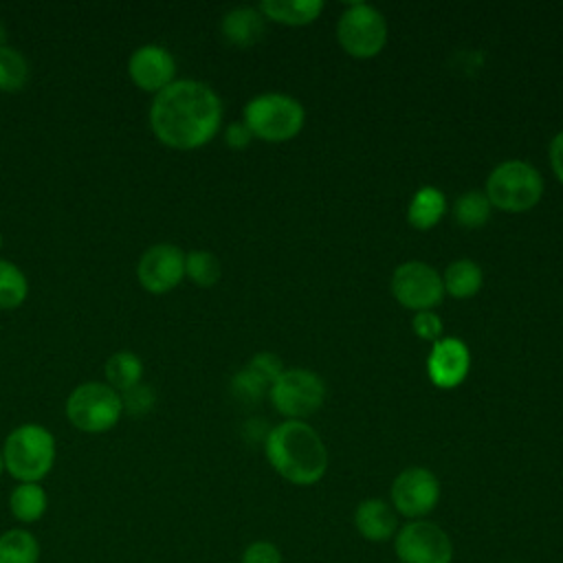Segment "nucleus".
Returning a JSON list of instances; mask_svg holds the SVG:
<instances>
[{
	"label": "nucleus",
	"mask_w": 563,
	"mask_h": 563,
	"mask_svg": "<svg viewBox=\"0 0 563 563\" xmlns=\"http://www.w3.org/2000/svg\"><path fill=\"white\" fill-rule=\"evenodd\" d=\"M222 101L216 90L196 79H176L154 95L150 128L174 150H198L220 130Z\"/></svg>",
	"instance_id": "f257e3e1"
},
{
	"label": "nucleus",
	"mask_w": 563,
	"mask_h": 563,
	"mask_svg": "<svg viewBox=\"0 0 563 563\" xmlns=\"http://www.w3.org/2000/svg\"><path fill=\"white\" fill-rule=\"evenodd\" d=\"M271 468L295 486H312L328 471V449L321 435L303 420H286L264 438Z\"/></svg>",
	"instance_id": "f03ea898"
},
{
	"label": "nucleus",
	"mask_w": 563,
	"mask_h": 563,
	"mask_svg": "<svg viewBox=\"0 0 563 563\" xmlns=\"http://www.w3.org/2000/svg\"><path fill=\"white\" fill-rule=\"evenodd\" d=\"M55 455V435L35 422L15 427L2 444L4 471L18 482L40 484L51 473Z\"/></svg>",
	"instance_id": "7ed1b4c3"
},
{
	"label": "nucleus",
	"mask_w": 563,
	"mask_h": 563,
	"mask_svg": "<svg viewBox=\"0 0 563 563\" xmlns=\"http://www.w3.org/2000/svg\"><path fill=\"white\" fill-rule=\"evenodd\" d=\"M306 121L303 106L282 92H264L253 97L244 106V125L251 130L253 136L268 141V143H282L295 139Z\"/></svg>",
	"instance_id": "20e7f679"
},
{
	"label": "nucleus",
	"mask_w": 563,
	"mask_h": 563,
	"mask_svg": "<svg viewBox=\"0 0 563 563\" xmlns=\"http://www.w3.org/2000/svg\"><path fill=\"white\" fill-rule=\"evenodd\" d=\"M484 194L493 207L508 213H521L541 200L543 178L537 167L526 161H504L488 174Z\"/></svg>",
	"instance_id": "39448f33"
},
{
	"label": "nucleus",
	"mask_w": 563,
	"mask_h": 563,
	"mask_svg": "<svg viewBox=\"0 0 563 563\" xmlns=\"http://www.w3.org/2000/svg\"><path fill=\"white\" fill-rule=\"evenodd\" d=\"M121 394L108 383H81L66 398V418L75 429L84 433L110 431L121 420Z\"/></svg>",
	"instance_id": "423d86ee"
},
{
	"label": "nucleus",
	"mask_w": 563,
	"mask_h": 563,
	"mask_svg": "<svg viewBox=\"0 0 563 563\" xmlns=\"http://www.w3.org/2000/svg\"><path fill=\"white\" fill-rule=\"evenodd\" d=\"M336 40L350 57H376L387 42V24L383 13L367 2L350 4L336 22Z\"/></svg>",
	"instance_id": "0eeeda50"
},
{
	"label": "nucleus",
	"mask_w": 563,
	"mask_h": 563,
	"mask_svg": "<svg viewBox=\"0 0 563 563\" xmlns=\"http://www.w3.org/2000/svg\"><path fill=\"white\" fill-rule=\"evenodd\" d=\"M273 407L288 420H301L312 416L325 400V383L319 374L292 367L284 369L268 389Z\"/></svg>",
	"instance_id": "6e6552de"
},
{
	"label": "nucleus",
	"mask_w": 563,
	"mask_h": 563,
	"mask_svg": "<svg viewBox=\"0 0 563 563\" xmlns=\"http://www.w3.org/2000/svg\"><path fill=\"white\" fill-rule=\"evenodd\" d=\"M391 541L400 563H453V541L449 532L429 519L407 521Z\"/></svg>",
	"instance_id": "1a4fd4ad"
},
{
	"label": "nucleus",
	"mask_w": 563,
	"mask_h": 563,
	"mask_svg": "<svg viewBox=\"0 0 563 563\" xmlns=\"http://www.w3.org/2000/svg\"><path fill=\"white\" fill-rule=\"evenodd\" d=\"M440 482L433 471L424 466L402 468L389 488V504L396 515L413 521L431 515L440 501Z\"/></svg>",
	"instance_id": "9d476101"
},
{
	"label": "nucleus",
	"mask_w": 563,
	"mask_h": 563,
	"mask_svg": "<svg viewBox=\"0 0 563 563\" xmlns=\"http://www.w3.org/2000/svg\"><path fill=\"white\" fill-rule=\"evenodd\" d=\"M394 299L416 312L435 308L444 297L442 277L424 262H402L391 275Z\"/></svg>",
	"instance_id": "9b49d317"
},
{
	"label": "nucleus",
	"mask_w": 563,
	"mask_h": 563,
	"mask_svg": "<svg viewBox=\"0 0 563 563\" xmlns=\"http://www.w3.org/2000/svg\"><path fill=\"white\" fill-rule=\"evenodd\" d=\"M185 277V253L172 242H158L145 249L136 262V279L152 295L174 290Z\"/></svg>",
	"instance_id": "f8f14e48"
},
{
	"label": "nucleus",
	"mask_w": 563,
	"mask_h": 563,
	"mask_svg": "<svg viewBox=\"0 0 563 563\" xmlns=\"http://www.w3.org/2000/svg\"><path fill=\"white\" fill-rule=\"evenodd\" d=\"M128 73L136 88L156 95L176 81V59L165 46L143 44L132 51L128 59Z\"/></svg>",
	"instance_id": "ddd939ff"
},
{
	"label": "nucleus",
	"mask_w": 563,
	"mask_h": 563,
	"mask_svg": "<svg viewBox=\"0 0 563 563\" xmlns=\"http://www.w3.org/2000/svg\"><path fill=\"white\" fill-rule=\"evenodd\" d=\"M471 367V352L464 341L455 336H442L433 343L427 358V374L435 387H457Z\"/></svg>",
	"instance_id": "4468645a"
},
{
	"label": "nucleus",
	"mask_w": 563,
	"mask_h": 563,
	"mask_svg": "<svg viewBox=\"0 0 563 563\" xmlns=\"http://www.w3.org/2000/svg\"><path fill=\"white\" fill-rule=\"evenodd\" d=\"M354 528L369 543H387L398 532V515L389 501L367 497L354 508Z\"/></svg>",
	"instance_id": "2eb2a0df"
},
{
	"label": "nucleus",
	"mask_w": 563,
	"mask_h": 563,
	"mask_svg": "<svg viewBox=\"0 0 563 563\" xmlns=\"http://www.w3.org/2000/svg\"><path fill=\"white\" fill-rule=\"evenodd\" d=\"M220 31L229 44L249 48L257 44L264 35V15L260 13V9L253 7H235L224 13Z\"/></svg>",
	"instance_id": "dca6fc26"
},
{
	"label": "nucleus",
	"mask_w": 563,
	"mask_h": 563,
	"mask_svg": "<svg viewBox=\"0 0 563 563\" xmlns=\"http://www.w3.org/2000/svg\"><path fill=\"white\" fill-rule=\"evenodd\" d=\"M48 508V495L42 484L18 482L9 495V512L18 523L31 526L37 523Z\"/></svg>",
	"instance_id": "f3484780"
},
{
	"label": "nucleus",
	"mask_w": 563,
	"mask_h": 563,
	"mask_svg": "<svg viewBox=\"0 0 563 563\" xmlns=\"http://www.w3.org/2000/svg\"><path fill=\"white\" fill-rule=\"evenodd\" d=\"M260 13L273 22L286 26H303L319 18L323 11L321 0H264L260 2Z\"/></svg>",
	"instance_id": "a211bd4d"
},
{
	"label": "nucleus",
	"mask_w": 563,
	"mask_h": 563,
	"mask_svg": "<svg viewBox=\"0 0 563 563\" xmlns=\"http://www.w3.org/2000/svg\"><path fill=\"white\" fill-rule=\"evenodd\" d=\"M446 211V198L438 187H420L407 207V222L418 231L433 229Z\"/></svg>",
	"instance_id": "6ab92c4d"
},
{
	"label": "nucleus",
	"mask_w": 563,
	"mask_h": 563,
	"mask_svg": "<svg viewBox=\"0 0 563 563\" xmlns=\"http://www.w3.org/2000/svg\"><path fill=\"white\" fill-rule=\"evenodd\" d=\"M482 282H484V273L479 264L466 257L451 262L442 275L444 292H449L455 299H468L477 295V290L482 288Z\"/></svg>",
	"instance_id": "aec40b11"
},
{
	"label": "nucleus",
	"mask_w": 563,
	"mask_h": 563,
	"mask_svg": "<svg viewBox=\"0 0 563 563\" xmlns=\"http://www.w3.org/2000/svg\"><path fill=\"white\" fill-rule=\"evenodd\" d=\"M40 541L26 528H9L0 534V563H40Z\"/></svg>",
	"instance_id": "412c9836"
},
{
	"label": "nucleus",
	"mask_w": 563,
	"mask_h": 563,
	"mask_svg": "<svg viewBox=\"0 0 563 563\" xmlns=\"http://www.w3.org/2000/svg\"><path fill=\"white\" fill-rule=\"evenodd\" d=\"M106 383L117 389L119 394L136 387L143 378V361L130 352V350H121L114 352L108 361H106Z\"/></svg>",
	"instance_id": "4be33fe9"
},
{
	"label": "nucleus",
	"mask_w": 563,
	"mask_h": 563,
	"mask_svg": "<svg viewBox=\"0 0 563 563\" xmlns=\"http://www.w3.org/2000/svg\"><path fill=\"white\" fill-rule=\"evenodd\" d=\"M490 213H493V205L486 198V194L479 189L464 191L453 205L455 222L464 229H479L490 220Z\"/></svg>",
	"instance_id": "5701e85b"
},
{
	"label": "nucleus",
	"mask_w": 563,
	"mask_h": 563,
	"mask_svg": "<svg viewBox=\"0 0 563 563\" xmlns=\"http://www.w3.org/2000/svg\"><path fill=\"white\" fill-rule=\"evenodd\" d=\"M29 81V62L13 46H0V92H20Z\"/></svg>",
	"instance_id": "b1692460"
},
{
	"label": "nucleus",
	"mask_w": 563,
	"mask_h": 563,
	"mask_svg": "<svg viewBox=\"0 0 563 563\" xmlns=\"http://www.w3.org/2000/svg\"><path fill=\"white\" fill-rule=\"evenodd\" d=\"M29 295L26 275L9 260H0V310H13Z\"/></svg>",
	"instance_id": "393cba45"
},
{
	"label": "nucleus",
	"mask_w": 563,
	"mask_h": 563,
	"mask_svg": "<svg viewBox=\"0 0 563 563\" xmlns=\"http://www.w3.org/2000/svg\"><path fill=\"white\" fill-rule=\"evenodd\" d=\"M185 275L202 288H211L218 284L222 275L220 260L209 251H189L185 253Z\"/></svg>",
	"instance_id": "a878e982"
},
{
	"label": "nucleus",
	"mask_w": 563,
	"mask_h": 563,
	"mask_svg": "<svg viewBox=\"0 0 563 563\" xmlns=\"http://www.w3.org/2000/svg\"><path fill=\"white\" fill-rule=\"evenodd\" d=\"M231 387H233V394L242 400H260L271 389V383L257 369L246 365L233 376Z\"/></svg>",
	"instance_id": "bb28decb"
},
{
	"label": "nucleus",
	"mask_w": 563,
	"mask_h": 563,
	"mask_svg": "<svg viewBox=\"0 0 563 563\" xmlns=\"http://www.w3.org/2000/svg\"><path fill=\"white\" fill-rule=\"evenodd\" d=\"M240 563H284V556H282V550L273 541L257 539V541H251L242 550Z\"/></svg>",
	"instance_id": "cd10ccee"
},
{
	"label": "nucleus",
	"mask_w": 563,
	"mask_h": 563,
	"mask_svg": "<svg viewBox=\"0 0 563 563\" xmlns=\"http://www.w3.org/2000/svg\"><path fill=\"white\" fill-rule=\"evenodd\" d=\"M121 402H123V411H128L132 416H141V413L152 409V405H154V389L150 385L139 383L136 387H132V389L121 394Z\"/></svg>",
	"instance_id": "c85d7f7f"
},
{
	"label": "nucleus",
	"mask_w": 563,
	"mask_h": 563,
	"mask_svg": "<svg viewBox=\"0 0 563 563\" xmlns=\"http://www.w3.org/2000/svg\"><path fill=\"white\" fill-rule=\"evenodd\" d=\"M411 328L413 332L422 339V341H440L442 339V321L440 317L433 312V310H422V312H416L413 321H411Z\"/></svg>",
	"instance_id": "c756f323"
},
{
	"label": "nucleus",
	"mask_w": 563,
	"mask_h": 563,
	"mask_svg": "<svg viewBox=\"0 0 563 563\" xmlns=\"http://www.w3.org/2000/svg\"><path fill=\"white\" fill-rule=\"evenodd\" d=\"M251 139H253V134H251V130L244 125V121H233V123H229L227 130H224V141H227V145L233 147V150H244V147L251 143Z\"/></svg>",
	"instance_id": "7c9ffc66"
},
{
	"label": "nucleus",
	"mask_w": 563,
	"mask_h": 563,
	"mask_svg": "<svg viewBox=\"0 0 563 563\" xmlns=\"http://www.w3.org/2000/svg\"><path fill=\"white\" fill-rule=\"evenodd\" d=\"M548 156H550V167H552L554 176H556L559 183L563 185V132L554 134V139L550 141Z\"/></svg>",
	"instance_id": "2f4dec72"
},
{
	"label": "nucleus",
	"mask_w": 563,
	"mask_h": 563,
	"mask_svg": "<svg viewBox=\"0 0 563 563\" xmlns=\"http://www.w3.org/2000/svg\"><path fill=\"white\" fill-rule=\"evenodd\" d=\"M2 473H4V460H2V449H0V477H2Z\"/></svg>",
	"instance_id": "473e14b6"
},
{
	"label": "nucleus",
	"mask_w": 563,
	"mask_h": 563,
	"mask_svg": "<svg viewBox=\"0 0 563 563\" xmlns=\"http://www.w3.org/2000/svg\"><path fill=\"white\" fill-rule=\"evenodd\" d=\"M0 46H4V29H2V24H0Z\"/></svg>",
	"instance_id": "72a5a7b5"
},
{
	"label": "nucleus",
	"mask_w": 563,
	"mask_h": 563,
	"mask_svg": "<svg viewBox=\"0 0 563 563\" xmlns=\"http://www.w3.org/2000/svg\"><path fill=\"white\" fill-rule=\"evenodd\" d=\"M0 249H2V235H0Z\"/></svg>",
	"instance_id": "f704fd0d"
}]
</instances>
